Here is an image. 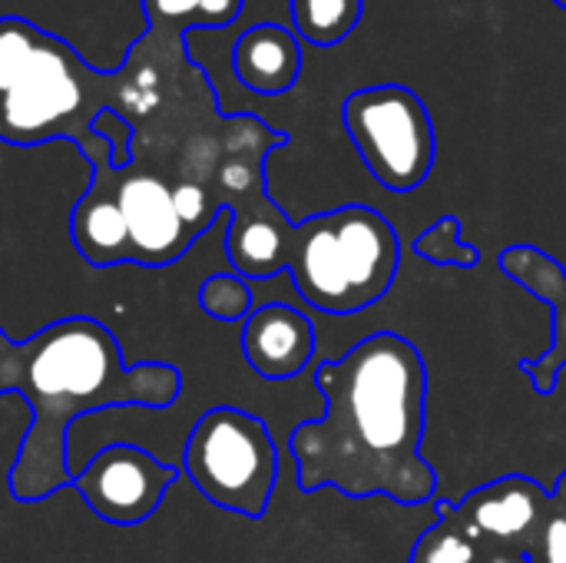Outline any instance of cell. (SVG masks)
Listing matches in <instances>:
<instances>
[{
    "label": "cell",
    "instance_id": "cell-18",
    "mask_svg": "<svg viewBox=\"0 0 566 563\" xmlns=\"http://www.w3.org/2000/svg\"><path fill=\"white\" fill-rule=\"evenodd\" d=\"M527 561L531 563H566V508H560L554 498H551V508L531 541V551H527Z\"/></svg>",
    "mask_w": 566,
    "mask_h": 563
},
{
    "label": "cell",
    "instance_id": "cell-13",
    "mask_svg": "<svg viewBox=\"0 0 566 563\" xmlns=\"http://www.w3.org/2000/svg\"><path fill=\"white\" fill-rule=\"evenodd\" d=\"M438 521L418 538L411 563H491L501 554H521L511 548H501L488 538H481L461 514L454 501L438 498Z\"/></svg>",
    "mask_w": 566,
    "mask_h": 563
},
{
    "label": "cell",
    "instance_id": "cell-4",
    "mask_svg": "<svg viewBox=\"0 0 566 563\" xmlns=\"http://www.w3.org/2000/svg\"><path fill=\"white\" fill-rule=\"evenodd\" d=\"M90 166L93 179L70 212V239L90 265L163 269L192 249L199 236L186 226L166 173L133 153L126 166H113V156Z\"/></svg>",
    "mask_w": 566,
    "mask_h": 563
},
{
    "label": "cell",
    "instance_id": "cell-9",
    "mask_svg": "<svg viewBox=\"0 0 566 563\" xmlns=\"http://www.w3.org/2000/svg\"><path fill=\"white\" fill-rule=\"evenodd\" d=\"M497 265L537 302L551 305L554 322L547 352L541 358H521V372L531 378L534 392L551 398L557 392L560 372L566 368V269L537 246H507L497 256Z\"/></svg>",
    "mask_w": 566,
    "mask_h": 563
},
{
    "label": "cell",
    "instance_id": "cell-5",
    "mask_svg": "<svg viewBox=\"0 0 566 563\" xmlns=\"http://www.w3.org/2000/svg\"><path fill=\"white\" fill-rule=\"evenodd\" d=\"M282 265L312 309L355 315L391 292L401 239L378 209L342 206L295 222Z\"/></svg>",
    "mask_w": 566,
    "mask_h": 563
},
{
    "label": "cell",
    "instance_id": "cell-8",
    "mask_svg": "<svg viewBox=\"0 0 566 563\" xmlns=\"http://www.w3.org/2000/svg\"><path fill=\"white\" fill-rule=\"evenodd\" d=\"M176 478L179 471L149 451L136 445H109L93 455L80 475H73V488L99 521L136 528L159 511Z\"/></svg>",
    "mask_w": 566,
    "mask_h": 563
},
{
    "label": "cell",
    "instance_id": "cell-7",
    "mask_svg": "<svg viewBox=\"0 0 566 563\" xmlns=\"http://www.w3.org/2000/svg\"><path fill=\"white\" fill-rule=\"evenodd\" d=\"M342 123L361 163L388 192H415L434 169L438 136L411 86L378 83L348 93Z\"/></svg>",
    "mask_w": 566,
    "mask_h": 563
},
{
    "label": "cell",
    "instance_id": "cell-11",
    "mask_svg": "<svg viewBox=\"0 0 566 563\" xmlns=\"http://www.w3.org/2000/svg\"><path fill=\"white\" fill-rule=\"evenodd\" d=\"M242 355L265 382H289L315 358V325L305 312L272 302L252 309L242 325Z\"/></svg>",
    "mask_w": 566,
    "mask_h": 563
},
{
    "label": "cell",
    "instance_id": "cell-12",
    "mask_svg": "<svg viewBox=\"0 0 566 563\" xmlns=\"http://www.w3.org/2000/svg\"><path fill=\"white\" fill-rule=\"evenodd\" d=\"M235 80L262 96L289 93L302 73V40L295 30L279 23H255L239 33L232 46Z\"/></svg>",
    "mask_w": 566,
    "mask_h": 563
},
{
    "label": "cell",
    "instance_id": "cell-2",
    "mask_svg": "<svg viewBox=\"0 0 566 563\" xmlns=\"http://www.w3.org/2000/svg\"><path fill=\"white\" fill-rule=\"evenodd\" d=\"M196 73L179 37L143 30L116 70H96L33 20L0 17V139L10 146L70 139L96 163L113 156L109 139L96 133L103 113L136 129Z\"/></svg>",
    "mask_w": 566,
    "mask_h": 563
},
{
    "label": "cell",
    "instance_id": "cell-16",
    "mask_svg": "<svg viewBox=\"0 0 566 563\" xmlns=\"http://www.w3.org/2000/svg\"><path fill=\"white\" fill-rule=\"evenodd\" d=\"M415 256L431 265H454V269H478L481 252L464 242V226L458 216H441L415 239Z\"/></svg>",
    "mask_w": 566,
    "mask_h": 563
},
{
    "label": "cell",
    "instance_id": "cell-20",
    "mask_svg": "<svg viewBox=\"0 0 566 563\" xmlns=\"http://www.w3.org/2000/svg\"><path fill=\"white\" fill-rule=\"evenodd\" d=\"M554 3H557V7H564V10H566V0H554Z\"/></svg>",
    "mask_w": 566,
    "mask_h": 563
},
{
    "label": "cell",
    "instance_id": "cell-6",
    "mask_svg": "<svg viewBox=\"0 0 566 563\" xmlns=\"http://www.w3.org/2000/svg\"><path fill=\"white\" fill-rule=\"evenodd\" d=\"M182 468L206 501L229 514L259 521L275 494L279 448L262 418L222 405L209 408L192 425Z\"/></svg>",
    "mask_w": 566,
    "mask_h": 563
},
{
    "label": "cell",
    "instance_id": "cell-10",
    "mask_svg": "<svg viewBox=\"0 0 566 563\" xmlns=\"http://www.w3.org/2000/svg\"><path fill=\"white\" fill-rule=\"evenodd\" d=\"M551 508V491H544L527 475H504L484 488H474L458 501V514L488 541L521 551H531V541Z\"/></svg>",
    "mask_w": 566,
    "mask_h": 563
},
{
    "label": "cell",
    "instance_id": "cell-15",
    "mask_svg": "<svg viewBox=\"0 0 566 563\" xmlns=\"http://www.w3.org/2000/svg\"><path fill=\"white\" fill-rule=\"evenodd\" d=\"M365 0H292V23L298 40L315 46H338L361 23Z\"/></svg>",
    "mask_w": 566,
    "mask_h": 563
},
{
    "label": "cell",
    "instance_id": "cell-3",
    "mask_svg": "<svg viewBox=\"0 0 566 563\" xmlns=\"http://www.w3.org/2000/svg\"><path fill=\"white\" fill-rule=\"evenodd\" d=\"M17 392L30 405V428L13 458L7 488L20 504H40L66 488L70 425L103 408H169L182 392V375L169 362L126 365L116 335L90 319L70 315L13 342L3 368V395Z\"/></svg>",
    "mask_w": 566,
    "mask_h": 563
},
{
    "label": "cell",
    "instance_id": "cell-1",
    "mask_svg": "<svg viewBox=\"0 0 566 563\" xmlns=\"http://www.w3.org/2000/svg\"><path fill=\"white\" fill-rule=\"evenodd\" d=\"M322 418L302 421L289 451L298 491L335 488L345 498H391L424 504L438 471L421 458L428 415V368L418 345L398 332H375L335 362L315 368Z\"/></svg>",
    "mask_w": 566,
    "mask_h": 563
},
{
    "label": "cell",
    "instance_id": "cell-14",
    "mask_svg": "<svg viewBox=\"0 0 566 563\" xmlns=\"http://www.w3.org/2000/svg\"><path fill=\"white\" fill-rule=\"evenodd\" d=\"M146 13V30L163 37H179L192 30H222L239 20L242 0H139Z\"/></svg>",
    "mask_w": 566,
    "mask_h": 563
},
{
    "label": "cell",
    "instance_id": "cell-17",
    "mask_svg": "<svg viewBox=\"0 0 566 563\" xmlns=\"http://www.w3.org/2000/svg\"><path fill=\"white\" fill-rule=\"evenodd\" d=\"M199 309L219 322H245L252 315L249 279L235 272H216L199 285Z\"/></svg>",
    "mask_w": 566,
    "mask_h": 563
},
{
    "label": "cell",
    "instance_id": "cell-19",
    "mask_svg": "<svg viewBox=\"0 0 566 563\" xmlns=\"http://www.w3.org/2000/svg\"><path fill=\"white\" fill-rule=\"evenodd\" d=\"M551 498L560 504V508H566V471L557 478V484H554V491H551Z\"/></svg>",
    "mask_w": 566,
    "mask_h": 563
}]
</instances>
